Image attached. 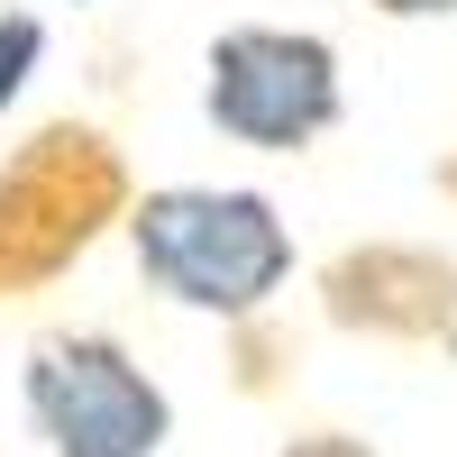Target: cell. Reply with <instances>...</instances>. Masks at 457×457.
Masks as SVG:
<instances>
[{"instance_id":"1","label":"cell","mask_w":457,"mask_h":457,"mask_svg":"<svg viewBox=\"0 0 457 457\" xmlns=\"http://www.w3.org/2000/svg\"><path fill=\"white\" fill-rule=\"evenodd\" d=\"M137 275L174 293L183 312H265L293 275V238L265 193H211V183H165L129 211Z\"/></svg>"},{"instance_id":"2","label":"cell","mask_w":457,"mask_h":457,"mask_svg":"<svg viewBox=\"0 0 457 457\" xmlns=\"http://www.w3.org/2000/svg\"><path fill=\"white\" fill-rule=\"evenodd\" d=\"M129 211V165L101 129H37L10 165H0V293H28L64 275L110 220Z\"/></svg>"},{"instance_id":"3","label":"cell","mask_w":457,"mask_h":457,"mask_svg":"<svg viewBox=\"0 0 457 457\" xmlns=\"http://www.w3.org/2000/svg\"><path fill=\"white\" fill-rule=\"evenodd\" d=\"M28 411L55 457H156L174 430L156 375L101 329H55L28 348Z\"/></svg>"},{"instance_id":"4","label":"cell","mask_w":457,"mask_h":457,"mask_svg":"<svg viewBox=\"0 0 457 457\" xmlns=\"http://www.w3.org/2000/svg\"><path fill=\"white\" fill-rule=\"evenodd\" d=\"M202 110L220 137L293 156L338 129V55L329 37H293V28H228L211 37V83Z\"/></svg>"},{"instance_id":"5","label":"cell","mask_w":457,"mask_h":457,"mask_svg":"<svg viewBox=\"0 0 457 457\" xmlns=\"http://www.w3.org/2000/svg\"><path fill=\"white\" fill-rule=\"evenodd\" d=\"M329 320L348 329H385V338H430L457 312V265L430 247H348L320 275Z\"/></svg>"},{"instance_id":"6","label":"cell","mask_w":457,"mask_h":457,"mask_svg":"<svg viewBox=\"0 0 457 457\" xmlns=\"http://www.w3.org/2000/svg\"><path fill=\"white\" fill-rule=\"evenodd\" d=\"M37 55H46V28H37L28 10H10V19H0V101H19V83H28Z\"/></svg>"},{"instance_id":"7","label":"cell","mask_w":457,"mask_h":457,"mask_svg":"<svg viewBox=\"0 0 457 457\" xmlns=\"http://www.w3.org/2000/svg\"><path fill=\"white\" fill-rule=\"evenodd\" d=\"M284 457H375V448H366V439H348V430H302Z\"/></svg>"},{"instance_id":"8","label":"cell","mask_w":457,"mask_h":457,"mask_svg":"<svg viewBox=\"0 0 457 457\" xmlns=\"http://www.w3.org/2000/svg\"><path fill=\"white\" fill-rule=\"evenodd\" d=\"M375 10H385V19H448L457 0H375Z\"/></svg>"}]
</instances>
